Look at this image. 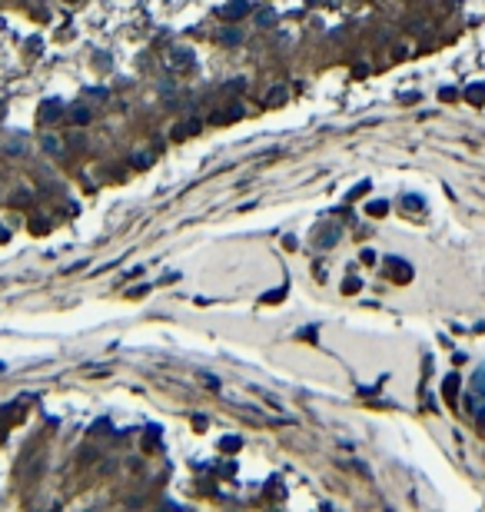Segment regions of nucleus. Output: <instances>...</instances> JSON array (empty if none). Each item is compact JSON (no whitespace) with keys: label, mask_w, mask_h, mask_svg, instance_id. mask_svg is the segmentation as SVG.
Here are the masks:
<instances>
[{"label":"nucleus","mask_w":485,"mask_h":512,"mask_svg":"<svg viewBox=\"0 0 485 512\" xmlns=\"http://www.w3.org/2000/svg\"><path fill=\"white\" fill-rule=\"evenodd\" d=\"M482 402H485V366H479V369H475V376H472L469 392H465V409H469V413H475Z\"/></svg>","instance_id":"obj_1"},{"label":"nucleus","mask_w":485,"mask_h":512,"mask_svg":"<svg viewBox=\"0 0 485 512\" xmlns=\"http://www.w3.org/2000/svg\"><path fill=\"white\" fill-rule=\"evenodd\" d=\"M386 270H389V276L396 279V283H409V279H412V263H405V260H399V256H389Z\"/></svg>","instance_id":"obj_2"},{"label":"nucleus","mask_w":485,"mask_h":512,"mask_svg":"<svg viewBox=\"0 0 485 512\" xmlns=\"http://www.w3.org/2000/svg\"><path fill=\"white\" fill-rule=\"evenodd\" d=\"M442 396H445L449 402H452V406L458 402V376H456V373H449V376H445V383H442Z\"/></svg>","instance_id":"obj_3"},{"label":"nucleus","mask_w":485,"mask_h":512,"mask_svg":"<svg viewBox=\"0 0 485 512\" xmlns=\"http://www.w3.org/2000/svg\"><path fill=\"white\" fill-rule=\"evenodd\" d=\"M246 10H250V0H229V3L223 7L220 14H223V17H243Z\"/></svg>","instance_id":"obj_4"},{"label":"nucleus","mask_w":485,"mask_h":512,"mask_svg":"<svg viewBox=\"0 0 485 512\" xmlns=\"http://www.w3.org/2000/svg\"><path fill=\"white\" fill-rule=\"evenodd\" d=\"M313 240H316V246L329 249L336 240H339V230H322V233H313Z\"/></svg>","instance_id":"obj_5"},{"label":"nucleus","mask_w":485,"mask_h":512,"mask_svg":"<svg viewBox=\"0 0 485 512\" xmlns=\"http://www.w3.org/2000/svg\"><path fill=\"white\" fill-rule=\"evenodd\" d=\"M57 110H60V103H57V100H54V103H43V113H40V117H43V120H57V117H60Z\"/></svg>","instance_id":"obj_6"},{"label":"nucleus","mask_w":485,"mask_h":512,"mask_svg":"<svg viewBox=\"0 0 485 512\" xmlns=\"http://www.w3.org/2000/svg\"><path fill=\"white\" fill-rule=\"evenodd\" d=\"M465 97H469V103H482V100H485V90H482V87H469V90H465Z\"/></svg>","instance_id":"obj_7"},{"label":"nucleus","mask_w":485,"mask_h":512,"mask_svg":"<svg viewBox=\"0 0 485 512\" xmlns=\"http://www.w3.org/2000/svg\"><path fill=\"white\" fill-rule=\"evenodd\" d=\"M386 210H389L386 200H372V203H369V213H372V216H386Z\"/></svg>","instance_id":"obj_8"},{"label":"nucleus","mask_w":485,"mask_h":512,"mask_svg":"<svg viewBox=\"0 0 485 512\" xmlns=\"http://www.w3.org/2000/svg\"><path fill=\"white\" fill-rule=\"evenodd\" d=\"M73 120H77V123H86V120H90V110H86V107H73Z\"/></svg>","instance_id":"obj_9"},{"label":"nucleus","mask_w":485,"mask_h":512,"mask_svg":"<svg viewBox=\"0 0 485 512\" xmlns=\"http://www.w3.org/2000/svg\"><path fill=\"white\" fill-rule=\"evenodd\" d=\"M402 207L405 210H422V200H419V196H402Z\"/></svg>","instance_id":"obj_10"},{"label":"nucleus","mask_w":485,"mask_h":512,"mask_svg":"<svg viewBox=\"0 0 485 512\" xmlns=\"http://www.w3.org/2000/svg\"><path fill=\"white\" fill-rule=\"evenodd\" d=\"M220 449H226V452H233V449H239V439H233V436H226V439H220Z\"/></svg>","instance_id":"obj_11"},{"label":"nucleus","mask_w":485,"mask_h":512,"mask_svg":"<svg viewBox=\"0 0 485 512\" xmlns=\"http://www.w3.org/2000/svg\"><path fill=\"white\" fill-rule=\"evenodd\" d=\"M475 426H479V429L485 432V402L479 406V409H475Z\"/></svg>","instance_id":"obj_12"},{"label":"nucleus","mask_w":485,"mask_h":512,"mask_svg":"<svg viewBox=\"0 0 485 512\" xmlns=\"http://www.w3.org/2000/svg\"><path fill=\"white\" fill-rule=\"evenodd\" d=\"M223 43H239V30H223Z\"/></svg>","instance_id":"obj_13"},{"label":"nucleus","mask_w":485,"mask_h":512,"mask_svg":"<svg viewBox=\"0 0 485 512\" xmlns=\"http://www.w3.org/2000/svg\"><path fill=\"white\" fill-rule=\"evenodd\" d=\"M190 50H173V60H176V63H190Z\"/></svg>","instance_id":"obj_14"},{"label":"nucleus","mask_w":485,"mask_h":512,"mask_svg":"<svg viewBox=\"0 0 485 512\" xmlns=\"http://www.w3.org/2000/svg\"><path fill=\"white\" fill-rule=\"evenodd\" d=\"M356 290H359V279H356V276H349L346 283H342V293H356Z\"/></svg>","instance_id":"obj_15"},{"label":"nucleus","mask_w":485,"mask_h":512,"mask_svg":"<svg viewBox=\"0 0 485 512\" xmlns=\"http://www.w3.org/2000/svg\"><path fill=\"white\" fill-rule=\"evenodd\" d=\"M283 293H286V290H273V293H266L263 300H266V303H279V300H283Z\"/></svg>","instance_id":"obj_16"},{"label":"nucleus","mask_w":485,"mask_h":512,"mask_svg":"<svg viewBox=\"0 0 485 512\" xmlns=\"http://www.w3.org/2000/svg\"><path fill=\"white\" fill-rule=\"evenodd\" d=\"M273 20H276V17L269 14V10H263V14H259V27H263V24H266V27H269V24H273Z\"/></svg>","instance_id":"obj_17"},{"label":"nucleus","mask_w":485,"mask_h":512,"mask_svg":"<svg viewBox=\"0 0 485 512\" xmlns=\"http://www.w3.org/2000/svg\"><path fill=\"white\" fill-rule=\"evenodd\" d=\"M43 147H47V150H60V143H57V137H47V143H43Z\"/></svg>","instance_id":"obj_18"}]
</instances>
